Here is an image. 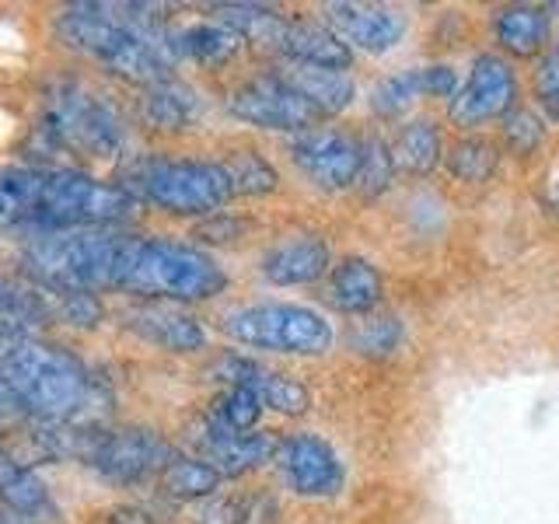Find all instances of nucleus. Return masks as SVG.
<instances>
[{"mask_svg": "<svg viewBox=\"0 0 559 524\" xmlns=\"http://www.w3.org/2000/svg\"><path fill=\"white\" fill-rule=\"evenodd\" d=\"M136 214L130 189L98 182L70 168L0 171V224L28 227L32 235L116 227Z\"/></svg>", "mask_w": 559, "mask_h": 524, "instance_id": "f257e3e1", "label": "nucleus"}, {"mask_svg": "<svg viewBox=\"0 0 559 524\" xmlns=\"http://www.w3.org/2000/svg\"><path fill=\"white\" fill-rule=\"evenodd\" d=\"M0 381L17 406L46 424L81 419L98 395L95 378L74 354L35 336H0Z\"/></svg>", "mask_w": 559, "mask_h": 524, "instance_id": "f03ea898", "label": "nucleus"}, {"mask_svg": "<svg viewBox=\"0 0 559 524\" xmlns=\"http://www.w3.org/2000/svg\"><path fill=\"white\" fill-rule=\"evenodd\" d=\"M224 287L227 276L217 266V259L192 249L186 241L144 238V235L122 238L112 290L151 297V301L192 305V301H206V297H217Z\"/></svg>", "mask_w": 559, "mask_h": 524, "instance_id": "7ed1b4c3", "label": "nucleus"}, {"mask_svg": "<svg viewBox=\"0 0 559 524\" xmlns=\"http://www.w3.org/2000/svg\"><path fill=\"white\" fill-rule=\"evenodd\" d=\"M57 35L67 49L133 84L171 81V57L162 43L136 32L119 4H74L57 17Z\"/></svg>", "mask_w": 559, "mask_h": 524, "instance_id": "20e7f679", "label": "nucleus"}, {"mask_svg": "<svg viewBox=\"0 0 559 524\" xmlns=\"http://www.w3.org/2000/svg\"><path fill=\"white\" fill-rule=\"evenodd\" d=\"M122 231L112 227H87V231H52L32 235L22 245V262L35 284L60 290H112L116 266L122 252Z\"/></svg>", "mask_w": 559, "mask_h": 524, "instance_id": "39448f33", "label": "nucleus"}, {"mask_svg": "<svg viewBox=\"0 0 559 524\" xmlns=\"http://www.w3.org/2000/svg\"><path fill=\"white\" fill-rule=\"evenodd\" d=\"M35 133L49 151L81 157H112L127 144V130L112 102L81 81L49 84Z\"/></svg>", "mask_w": 559, "mask_h": 524, "instance_id": "423d86ee", "label": "nucleus"}, {"mask_svg": "<svg viewBox=\"0 0 559 524\" xmlns=\"http://www.w3.org/2000/svg\"><path fill=\"white\" fill-rule=\"evenodd\" d=\"M127 179L136 196L182 217L217 214L235 196L221 162H197V157H144L130 165Z\"/></svg>", "mask_w": 559, "mask_h": 524, "instance_id": "0eeeda50", "label": "nucleus"}, {"mask_svg": "<svg viewBox=\"0 0 559 524\" xmlns=\"http://www.w3.org/2000/svg\"><path fill=\"white\" fill-rule=\"evenodd\" d=\"M63 441V451H74L78 458L92 465L102 479L133 486L144 479H157V472L171 458V448L144 427H127V430H92L74 424L63 433H49Z\"/></svg>", "mask_w": 559, "mask_h": 524, "instance_id": "6e6552de", "label": "nucleus"}, {"mask_svg": "<svg viewBox=\"0 0 559 524\" xmlns=\"http://www.w3.org/2000/svg\"><path fill=\"white\" fill-rule=\"evenodd\" d=\"M227 340L266 354L319 357L332 346V325L325 314L305 305H252L224 319Z\"/></svg>", "mask_w": 559, "mask_h": 524, "instance_id": "1a4fd4ad", "label": "nucleus"}, {"mask_svg": "<svg viewBox=\"0 0 559 524\" xmlns=\"http://www.w3.org/2000/svg\"><path fill=\"white\" fill-rule=\"evenodd\" d=\"M227 109H231L235 119L249 122V127L280 130V133H305L322 119L284 81V74H259L238 84L231 98H227Z\"/></svg>", "mask_w": 559, "mask_h": 524, "instance_id": "9d476101", "label": "nucleus"}, {"mask_svg": "<svg viewBox=\"0 0 559 524\" xmlns=\"http://www.w3.org/2000/svg\"><path fill=\"white\" fill-rule=\"evenodd\" d=\"M514 98H518V78L511 63L493 57V52H483L472 63L465 87H459L451 98V119L465 130H476L489 119H503L514 109Z\"/></svg>", "mask_w": 559, "mask_h": 524, "instance_id": "9b49d317", "label": "nucleus"}, {"mask_svg": "<svg viewBox=\"0 0 559 524\" xmlns=\"http://www.w3.org/2000/svg\"><path fill=\"white\" fill-rule=\"evenodd\" d=\"M280 476L297 497H336L346 483V468L332 444L314 433H294L276 444Z\"/></svg>", "mask_w": 559, "mask_h": 524, "instance_id": "f8f14e48", "label": "nucleus"}, {"mask_svg": "<svg viewBox=\"0 0 559 524\" xmlns=\"http://www.w3.org/2000/svg\"><path fill=\"white\" fill-rule=\"evenodd\" d=\"M189 444L197 448L200 462H206L221 479L252 472L276 454V437L262 430H249V433L227 430L214 416H203L189 427Z\"/></svg>", "mask_w": 559, "mask_h": 524, "instance_id": "ddd939ff", "label": "nucleus"}, {"mask_svg": "<svg viewBox=\"0 0 559 524\" xmlns=\"http://www.w3.org/2000/svg\"><path fill=\"white\" fill-rule=\"evenodd\" d=\"M290 162L319 189L340 192V189H349L357 179L360 140H354L343 130H325V127L305 130V133H297V140L290 144Z\"/></svg>", "mask_w": 559, "mask_h": 524, "instance_id": "4468645a", "label": "nucleus"}, {"mask_svg": "<svg viewBox=\"0 0 559 524\" xmlns=\"http://www.w3.org/2000/svg\"><path fill=\"white\" fill-rule=\"evenodd\" d=\"M322 17L325 28L349 52H389L402 43V35L409 28L406 14L389 4H349V0H340V4H325Z\"/></svg>", "mask_w": 559, "mask_h": 524, "instance_id": "2eb2a0df", "label": "nucleus"}, {"mask_svg": "<svg viewBox=\"0 0 559 524\" xmlns=\"http://www.w3.org/2000/svg\"><path fill=\"white\" fill-rule=\"evenodd\" d=\"M217 374L224 381L238 384V389H249L262 409H273V413H284V416H301L311 409V392L305 389L301 381L290 378V374H280L262 367L255 360H245V357H224Z\"/></svg>", "mask_w": 559, "mask_h": 524, "instance_id": "dca6fc26", "label": "nucleus"}, {"mask_svg": "<svg viewBox=\"0 0 559 524\" xmlns=\"http://www.w3.org/2000/svg\"><path fill=\"white\" fill-rule=\"evenodd\" d=\"M122 325L168 354H197L206 343L203 325L179 305H136L122 314Z\"/></svg>", "mask_w": 559, "mask_h": 524, "instance_id": "f3484780", "label": "nucleus"}, {"mask_svg": "<svg viewBox=\"0 0 559 524\" xmlns=\"http://www.w3.org/2000/svg\"><path fill=\"white\" fill-rule=\"evenodd\" d=\"M459 92V74L444 63L433 67H409L384 78L371 92V109L384 119L402 116L416 98H454Z\"/></svg>", "mask_w": 559, "mask_h": 524, "instance_id": "a211bd4d", "label": "nucleus"}, {"mask_svg": "<svg viewBox=\"0 0 559 524\" xmlns=\"http://www.w3.org/2000/svg\"><path fill=\"white\" fill-rule=\"evenodd\" d=\"M329 245L319 235H290L276 241L273 249L262 255V276L276 287H305L322 279L329 266Z\"/></svg>", "mask_w": 559, "mask_h": 524, "instance_id": "6ab92c4d", "label": "nucleus"}, {"mask_svg": "<svg viewBox=\"0 0 559 524\" xmlns=\"http://www.w3.org/2000/svg\"><path fill=\"white\" fill-rule=\"evenodd\" d=\"M0 507H8L25 524L57 517V507H52V497L43 486V479L4 448H0Z\"/></svg>", "mask_w": 559, "mask_h": 524, "instance_id": "aec40b11", "label": "nucleus"}, {"mask_svg": "<svg viewBox=\"0 0 559 524\" xmlns=\"http://www.w3.org/2000/svg\"><path fill=\"white\" fill-rule=\"evenodd\" d=\"M276 52L297 67H322V70H346L349 60H354V52H349L325 25L294 22V17H287V28L280 35Z\"/></svg>", "mask_w": 559, "mask_h": 524, "instance_id": "412c9836", "label": "nucleus"}, {"mask_svg": "<svg viewBox=\"0 0 559 524\" xmlns=\"http://www.w3.org/2000/svg\"><path fill=\"white\" fill-rule=\"evenodd\" d=\"M238 49H241V39L221 22H189V25L165 32L168 57H186L192 63L221 67L231 60Z\"/></svg>", "mask_w": 559, "mask_h": 524, "instance_id": "4be33fe9", "label": "nucleus"}, {"mask_svg": "<svg viewBox=\"0 0 559 524\" xmlns=\"http://www.w3.org/2000/svg\"><path fill=\"white\" fill-rule=\"evenodd\" d=\"M384 294L381 273L374 270V262L349 255L340 266L329 270V305L340 308L346 314H367L378 308Z\"/></svg>", "mask_w": 559, "mask_h": 524, "instance_id": "5701e85b", "label": "nucleus"}, {"mask_svg": "<svg viewBox=\"0 0 559 524\" xmlns=\"http://www.w3.org/2000/svg\"><path fill=\"white\" fill-rule=\"evenodd\" d=\"M284 81L301 95L322 119L343 112L357 95V84L349 81L346 70H322V67H297L284 70Z\"/></svg>", "mask_w": 559, "mask_h": 524, "instance_id": "b1692460", "label": "nucleus"}, {"mask_svg": "<svg viewBox=\"0 0 559 524\" xmlns=\"http://www.w3.org/2000/svg\"><path fill=\"white\" fill-rule=\"evenodd\" d=\"M197 112H200V98L192 95V87L179 84L175 78L151 84L144 98H140V119H144L151 130H162V133L189 130Z\"/></svg>", "mask_w": 559, "mask_h": 524, "instance_id": "393cba45", "label": "nucleus"}, {"mask_svg": "<svg viewBox=\"0 0 559 524\" xmlns=\"http://www.w3.org/2000/svg\"><path fill=\"white\" fill-rule=\"evenodd\" d=\"M497 43L511 57H535L549 43V14L532 4H511L493 14Z\"/></svg>", "mask_w": 559, "mask_h": 524, "instance_id": "a878e982", "label": "nucleus"}, {"mask_svg": "<svg viewBox=\"0 0 559 524\" xmlns=\"http://www.w3.org/2000/svg\"><path fill=\"white\" fill-rule=\"evenodd\" d=\"M214 22L227 25L241 43H255L276 52L280 35L287 28V17L276 8L266 4H217L214 8Z\"/></svg>", "mask_w": 559, "mask_h": 524, "instance_id": "bb28decb", "label": "nucleus"}, {"mask_svg": "<svg viewBox=\"0 0 559 524\" xmlns=\"http://www.w3.org/2000/svg\"><path fill=\"white\" fill-rule=\"evenodd\" d=\"M392 162L406 175H430L441 165V130H437V122L433 119L406 122L392 147Z\"/></svg>", "mask_w": 559, "mask_h": 524, "instance_id": "cd10ccee", "label": "nucleus"}, {"mask_svg": "<svg viewBox=\"0 0 559 524\" xmlns=\"http://www.w3.org/2000/svg\"><path fill=\"white\" fill-rule=\"evenodd\" d=\"M157 486L165 489L175 500H197V497H214L221 476L206 462L200 458H182V454H171L165 468L157 472Z\"/></svg>", "mask_w": 559, "mask_h": 524, "instance_id": "c85d7f7f", "label": "nucleus"}, {"mask_svg": "<svg viewBox=\"0 0 559 524\" xmlns=\"http://www.w3.org/2000/svg\"><path fill=\"white\" fill-rule=\"evenodd\" d=\"M35 325H46V311L35 290L0 276V336H32Z\"/></svg>", "mask_w": 559, "mask_h": 524, "instance_id": "c756f323", "label": "nucleus"}, {"mask_svg": "<svg viewBox=\"0 0 559 524\" xmlns=\"http://www.w3.org/2000/svg\"><path fill=\"white\" fill-rule=\"evenodd\" d=\"M221 168L231 182L235 196H266L280 186L276 168L255 151H231L227 157H221Z\"/></svg>", "mask_w": 559, "mask_h": 524, "instance_id": "7c9ffc66", "label": "nucleus"}, {"mask_svg": "<svg viewBox=\"0 0 559 524\" xmlns=\"http://www.w3.org/2000/svg\"><path fill=\"white\" fill-rule=\"evenodd\" d=\"M39 305L46 311V322H63V325H95L102 319V305L95 301L92 294H81V290H60V287H43L35 284L32 287Z\"/></svg>", "mask_w": 559, "mask_h": 524, "instance_id": "2f4dec72", "label": "nucleus"}, {"mask_svg": "<svg viewBox=\"0 0 559 524\" xmlns=\"http://www.w3.org/2000/svg\"><path fill=\"white\" fill-rule=\"evenodd\" d=\"M500 165L497 147L483 136H465L448 151V168L459 182L465 186H483L493 179V171Z\"/></svg>", "mask_w": 559, "mask_h": 524, "instance_id": "473e14b6", "label": "nucleus"}, {"mask_svg": "<svg viewBox=\"0 0 559 524\" xmlns=\"http://www.w3.org/2000/svg\"><path fill=\"white\" fill-rule=\"evenodd\" d=\"M395 179V162H392V147L384 144L381 136H367L360 140V165H357V179L354 189L360 196L374 200L381 192H389Z\"/></svg>", "mask_w": 559, "mask_h": 524, "instance_id": "72a5a7b5", "label": "nucleus"}, {"mask_svg": "<svg viewBox=\"0 0 559 524\" xmlns=\"http://www.w3.org/2000/svg\"><path fill=\"white\" fill-rule=\"evenodd\" d=\"M406 329L395 319V314H381V319H364L349 329V346L364 357H389L402 346Z\"/></svg>", "mask_w": 559, "mask_h": 524, "instance_id": "f704fd0d", "label": "nucleus"}, {"mask_svg": "<svg viewBox=\"0 0 559 524\" xmlns=\"http://www.w3.org/2000/svg\"><path fill=\"white\" fill-rule=\"evenodd\" d=\"M210 416L217 419V424H224L227 430H238V433H249L255 430L259 416H262V406L259 398L249 392V389H238V384H231L217 402L214 409H210Z\"/></svg>", "mask_w": 559, "mask_h": 524, "instance_id": "c9c22d12", "label": "nucleus"}, {"mask_svg": "<svg viewBox=\"0 0 559 524\" xmlns=\"http://www.w3.org/2000/svg\"><path fill=\"white\" fill-rule=\"evenodd\" d=\"M503 140H507V147L518 151V154H528L532 147H538L542 144L538 116L524 112V109H511L503 116Z\"/></svg>", "mask_w": 559, "mask_h": 524, "instance_id": "e433bc0d", "label": "nucleus"}, {"mask_svg": "<svg viewBox=\"0 0 559 524\" xmlns=\"http://www.w3.org/2000/svg\"><path fill=\"white\" fill-rule=\"evenodd\" d=\"M535 87H538V98H542V105L549 109V116L559 119V46L549 49V57L542 60L538 78H535Z\"/></svg>", "mask_w": 559, "mask_h": 524, "instance_id": "4c0bfd02", "label": "nucleus"}, {"mask_svg": "<svg viewBox=\"0 0 559 524\" xmlns=\"http://www.w3.org/2000/svg\"><path fill=\"white\" fill-rule=\"evenodd\" d=\"M25 409L22 406H17V398L8 392V384L4 381H0V433H4V430H14V427H22L25 424Z\"/></svg>", "mask_w": 559, "mask_h": 524, "instance_id": "58836bf2", "label": "nucleus"}, {"mask_svg": "<svg viewBox=\"0 0 559 524\" xmlns=\"http://www.w3.org/2000/svg\"><path fill=\"white\" fill-rule=\"evenodd\" d=\"M0 524H25L22 517H14L11 511H8V507H0Z\"/></svg>", "mask_w": 559, "mask_h": 524, "instance_id": "ea45409f", "label": "nucleus"}, {"mask_svg": "<svg viewBox=\"0 0 559 524\" xmlns=\"http://www.w3.org/2000/svg\"><path fill=\"white\" fill-rule=\"evenodd\" d=\"M556 203H559V189H556Z\"/></svg>", "mask_w": 559, "mask_h": 524, "instance_id": "a19ab883", "label": "nucleus"}]
</instances>
